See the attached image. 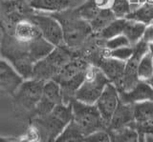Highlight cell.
I'll return each mask as SVG.
<instances>
[{
  "label": "cell",
  "mask_w": 153,
  "mask_h": 142,
  "mask_svg": "<svg viewBox=\"0 0 153 142\" xmlns=\"http://www.w3.org/2000/svg\"><path fill=\"white\" fill-rule=\"evenodd\" d=\"M116 18L111 8H100L95 17L89 21V24L94 34H98Z\"/></svg>",
  "instance_id": "ffe728a7"
},
{
  "label": "cell",
  "mask_w": 153,
  "mask_h": 142,
  "mask_svg": "<svg viewBox=\"0 0 153 142\" xmlns=\"http://www.w3.org/2000/svg\"><path fill=\"white\" fill-rule=\"evenodd\" d=\"M148 83H149V84L151 85V86L153 87V77H152V78H151V79L149 80V81H148Z\"/></svg>",
  "instance_id": "e575fe53"
},
{
  "label": "cell",
  "mask_w": 153,
  "mask_h": 142,
  "mask_svg": "<svg viewBox=\"0 0 153 142\" xmlns=\"http://www.w3.org/2000/svg\"><path fill=\"white\" fill-rule=\"evenodd\" d=\"M132 47L133 54L126 62L123 80L118 89L119 91H128L140 81L138 78V68L143 56L148 52V44L141 39Z\"/></svg>",
  "instance_id": "8fae6325"
},
{
  "label": "cell",
  "mask_w": 153,
  "mask_h": 142,
  "mask_svg": "<svg viewBox=\"0 0 153 142\" xmlns=\"http://www.w3.org/2000/svg\"><path fill=\"white\" fill-rule=\"evenodd\" d=\"M35 13L28 0H0V26L4 32L13 34L19 21L30 19Z\"/></svg>",
  "instance_id": "52a82bcc"
},
{
  "label": "cell",
  "mask_w": 153,
  "mask_h": 142,
  "mask_svg": "<svg viewBox=\"0 0 153 142\" xmlns=\"http://www.w3.org/2000/svg\"><path fill=\"white\" fill-rule=\"evenodd\" d=\"M84 142H113V141L109 131L102 130L86 136L84 138Z\"/></svg>",
  "instance_id": "f546056e"
},
{
  "label": "cell",
  "mask_w": 153,
  "mask_h": 142,
  "mask_svg": "<svg viewBox=\"0 0 153 142\" xmlns=\"http://www.w3.org/2000/svg\"><path fill=\"white\" fill-rule=\"evenodd\" d=\"M148 51L150 52V54H151L152 56H153V43L148 44Z\"/></svg>",
  "instance_id": "836d02e7"
},
{
  "label": "cell",
  "mask_w": 153,
  "mask_h": 142,
  "mask_svg": "<svg viewBox=\"0 0 153 142\" xmlns=\"http://www.w3.org/2000/svg\"><path fill=\"white\" fill-rule=\"evenodd\" d=\"M133 54V47L132 46H126L119 48L116 50L109 51L104 49L103 54H102V56H107V57H113L122 61H126L131 57V55Z\"/></svg>",
  "instance_id": "4316f807"
},
{
  "label": "cell",
  "mask_w": 153,
  "mask_h": 142,
  "mask_svg": "<svg viewBox=\"0 0 153 142\" xmlns=\"http://www.w3.org/2000/svg\"><path fill=\"white\" fill-rule=\"evenodd\" d=\"M75 53L65 45L56 47L44 58L33 65L31 78L47 82L54 80L63 66L75 57Z\"/></svg>",
  "instance_id": "5b68a950"
},
{
  "label": "cell",
  "mask_w": 153,
  "mask_h": 142,
  "mask_svg": "<svg viewBox=\"0 0 153 142\" xmlns=\"http://www.w3.org/2000/svg\"><path fill=\"white\" fill-rule=\"evenodd\" d=\"M102 46L104 49L112 51V50H116L119 48H122V47H126V46H131L130 42L126 38V35H120L118 36H115L111 39H108L106 41H104L102 43Z\"/></svg>",
  "instance_id": "f1b7e54d"
},
{
  "label": "cell",
  "mask_w": 153,
  "mask_h": 142,
  "mask_svg": "<svg viewBox=\"0 0 153 142\" xmlns=\"http://www.w3.org/2000/svg\"><path fill=\"white\" fill-rule=\"evenodd\" d=\"M153 77V56L148 51L143 56L138 68V78L140 81L148 82Z\"/></svg>",
  "instance_id": "484cf974"
},
{
  "label": "cell",
  "mask_w": 153,
  "mask_h": 142,
  "mask_svg": "<svg viewBox=\"0 0 153 142\" xmlns=\"http://www.w3.org/2000/svg\"><path fill=\"white\" fill-rule=\"evenodd\" d=\"M60 23L63 32L64 45L69 49H76L82 46L86 39L93 34L88 21L81 17L76 10H65L51 13Z\"/></svg>",
  "instance_id": "7a4b0ae2"
},
{
  "label": "cell",
  "mask_w": 153,
  "mask_h": 142,
  "mask_svg": "<svg viewBox=\"0 0 153 142\" xmlns=\"http://www.w3.org/2000/svg\"><path fill=\"white\" fill-rule=\"evenodd\" d=\"M109 132L113 142H145V137L140 135L135 125Z\"/></svg>",
  "instance_id": "44dd1931"
},
{
  "label": "cell",
  "mask_w": 153,
  "mask_h": 142,
  "mask_svg": "<svg viewBox=\"0 0 153 142\" xmlns=\"http://www.w3.org/2000/svg\"><path fill=\"white\" fill-rule=\"evenodd\" d=\"M120 102H121V98H120L118 88L113 83H108L95 104L100 113L102 115L103 120L106 123L107 127L115 111L117 110Z\"/></svg>",
  "instance_id": "4fadbf2b"
},
{
  "label": "cell",
  "mask_w": 153,
  "mask_h": 142,
  "mask_svg": "<svg viewBox=\"0 0 153 142\" xmlns=\"http://www.w3.org/2000/svg\"><path fill=\"white\" fill-rule=\"evenodd\" d=\"M134 124H135V116H134L133 105L120 102L117 110L115 111L113 116L109 121L107 131H118Z\"/></svg>",
  "instance_id": "e0dca14e"
},
{
  "label": "cell",
  "mask_w": 153,
  "mask_h": 142,
  "mask_svg": "<svg viewBox=\"0 0 153 142\" xmlns=\"http://www.w3.org/2000/svg\"><path fill=\"white\" fill-rule=\"evenodd\" d=\"M62 103H64V101L60 85L56 80H49L44 84L42 96L33 111V113L36 117L44 116Z\"/></svg>",
  "instance_id": "7c38bea8"
},
{
  "label": "cell",
  "mask_w": 153,
  "mask_h": 142,
  "mask_svg": "<svg viewBox=\"0 0 153 142\" xmlns=\"http://www.w3.org/2000/svg\"><path fill=\"white\" fill-rule=\"evenodd\" d=\"M146 27V25L143 24L141 22L127 20L123 35L126 36V38L130 42V45L134 46L143 38Z\"/></svg>",
  "instance_id": "d4e9b609"
},
{
  "label": "cell",
  "mask_w": 153,
  "mask_h": 142,
  "mask_svg": "<svg viewBox=\"0 0 153 142\" xmlns=\"http://www.w3.org/2000/svg\"><path fill=\"white\" fill-rule=\"evenodd\" d=\"M3 36H4V31L0 26V58H1V49H2V41H3Z\"/></svg>",
  "instance_id": "d6a6232c"
},
{
  "label": "cell",
  "mask_w": 153,
  "mask_h": 142,
  "mask_svg": "<svg viewBox=\"0 0 153 142\" xmlns=\"http://www.w3.org/2000/svg\"><path fill=\"white\" fill-rule=\"evenodd\" d=\"M44 84V81L35 78L24 79L13 96L14 100L25 110L33 113L42 96Z\"/></svg>",
  "instance_id": "30bf717a"
},
{
  "label": "cell",
  "mask_w": 153,
  "mask_h": 142,
  "mask_svg": "<svg viewBox=\"0 0 153 142\" xmlns=\"http://www.w3.org/2000/svg\"><path fill=\"white\" fill-rule=\"evenodd\" d=\"M110 80L97 66L90 67L84 82L76 90L74 99L85 104L94 105Z\"/></svg>",
  "instance_id": "ba28073f"
},
{
  "label": "cell",
  "mask_w": 153,
  "mask_h": 142,
  "mask_svg": "<svg viewBox=\"0 0 153 142\" xmlns=\"http://www.w3.org/2000/svg\"><path fill=\"white\" fill-rule=\"evenodd\" d=\"M28 2L36 12L56 13L68 10L71 0H28Z\"/></svg>",
  "instance_id": "ac0fdd59"
},
{
  "label": "cell",
  "mask_w": 153,
  "mask_h": 142,
  "mask_svg": "<svg viewBox=\"0 0 153 142\" xmlns=\"http://www.w3.org/2000/svg\"><path fill=\"white\" fill-rule=\"evenodd\" d=\"M110 8L117 18H126L132 12L129 0H112Z\"/></svg>",
  "instance_id": "83f0119b"
},
{
  "label": "cell",
  "mask_w": 153,
  "mask_h": 142,
  "mask_svg": "<svg viewBox=\"0 0 153 142\" xmlns=\"http://www.w3.org/2000/svg\"><path fill=\"white\" fill-rule=\"evenodd\" d=\"M71 105L73 112L72 120L76 123L85 137L96 132L107 130L106 123L95 104L90 105L74 99L71 101Z\"/></svg>",
  "instance_id": "8992f818"
},
{
  "label": "cell",
  "mask_w": 153,
  "mask_h": 142,
  "mask_svg": "<svg viewBox=\"0 0 153 142\" xmlns=\"http://www.w3.org/2000/svg\"><path fill=\"white\" fill-rule=\"evenodd\" d=\"M89 68L90 66L84 59L75 55L56 74L54 80L60 85L64 103L68 104L74 100L76 90L84 82Z\"/></svg>",
  "instance_id": "277c9868"
},
{
  "label": "cell",
  "mask_w": 153,
  "mask_h": 142,
  "mask_svg": "<svg viewBox=\"0 0 153 142\" xmlns=\"http://www.w3.org/2000/svg\"><path fill=\"white\" fill-rule=\"evenodd\" d=\"M93 1L99 8H110L108 7L110 0H93Z\"/></svg>",
  "instance_id": "1f68e13d"
},
{
  "label": "cell",
  "mask_w": 153,
  "mask_h": 142,
  "mask_svg": "<svg viewBox=\"0 0 153 142\" xmlns=\"http://www.w3.org/2000/svg\"><path fill=\"white\" fill-rule=\"evenodd\" d=\"M24 78L6 59L0 58V89L13 96Z\"/></svg>",
  "instance_id": "5bb4252c"
},
{
  "label": "cell",
  "mask_w": 153,
  "mask_h": 142,
  "mask_svg": "<svg viewBox=\"0 0 153 142\" xmlns=\"http://www.w3.org/2000/svg\"><path fill=\"white\" fill-rule=\"evenodd\" d=\"M142 40L146 42L147 44L153 43V23H151L149 25H146Z\"/></svg>",
  "instance_id": "4dcf8cb0"
},
{
  "label": "cell",
  "mask_w": 153,
  "mask_h": 142,
  "mask_svg": "<svg viewBox=\"0 0 153 142\" xmlns=\"http://www.w3.org/2000/svg\"><path fill=\"white\" fill-rule=\"evenodd\" d=\"M32 20L38 28L41 36L54 47L64 45L63 32L60 23L51 13L36 12L31 16Z\"/></svg>",
  "instance_id": "9c48e42d"
},
{
  "label": "cell",
  "mask_w": 153,
  "mask_h": 142,
  "mask_svg": "<svg viewBox=\"0 0 153 142\" xmlns=\"http://www.w3.org/2000/svg\"><path fill=\"white\" fill-rule=\"evenodd\" d=\"M1 57L11 63L24 79L32 77L33 65L36 62L31 54L30 42H21L12 34L4 32Z\"/></svg>",
  "instance_id": "6da1fadb"
},
{
  "label": "cell",
  "mask_w": 153,
  "mask_h": 142,
  "mask_svg": "<svg viewBox=\"0 0 153 142\" xmlns=\"http://www.w3.org/2000/svg\"><path fill=\"white\" fill-rule=\"evenodd\" d=\"M17 40L21 42H31L41 35L38 28L30 19H23L16 25L12 34Z\"/></svg>",
  "instance_id": "d6986e66"
},
{
  "label": "cell",
  "mask_w": 153,
  "mask_h": 142,
  "mask_svg": "<svg viewBox=\"0 0 153 142\" xmlns=\"http://www.w3.org/2000/svg\"><path fill=\"white\" fill-rule=\"evenodd\" d=\"M85 136L72 120L53 142H84Z\"/></svg>",
  "instance_id": "cb8c5ba5"
},
{
  "label": "cell",
  "mask_w": 153,
  "mask_h": 142,
  "mask_svg": "<svg viewBox=\"0 0 153 142\" xmlns=\"http://www.w3.org/2000/svg\"><path fill=\"white\" fill-rule=\"evenodd\" d=\"M121 102L124 104H136L153 100V87L146 81H139L128 91H119Z\"/></svg>",
  "instance_id": "2e32d148"
},
{
  "label": "cell",
  "mask_w": 153,
  "mask_h": 142,
  "mask_svg": "<svg viewBox=\"0 0 153 142\" xmlns=\"http://www.w3.org/2000/svg\"><path fill=\"white\" fill-rule=\"evenodd\" d=\"M72 119L73 112L70 102L68 104H59L48 115L36 117L33 122V127L39 135V140H42V142H53Z\"/></svg>",
  "instance_id": "3957f363"
},
{
  "label": "cell",
  "mask_w": 153,
  "mask_h": 142,
  "mask_svg": "<svg viewBox=\"0 0 153 142\" xmlns=\"http://www.w3.org/2000/svg\"><path fill=\"white\" fill-rule=\"evenodd\" d=\"M126 19L141 22L145 25H149L153 23V4L146 2L136 10L126 15Z\"/></svg>",
  "instance_id": "603a6c76"
},
{
  "label": "cell",
  "mask_w": 153,
  "mask_h": 142,
  "mask_svg": "<svg viewBox=\"0 0 153 142\" xmlns=\"http://www.w3.org/2000/svg\"><path fill=\"white\" fill-rule=\"evenodd\" d=\"M126 21L127 20L126 18H116V19L113 20L110 24L105 27L104 29H102L98 34H96V35L98 36V39L102 41V44L104 41L111 39L113 37L118 36L120 35H123Z\"/></svg>",
  "instance_id": "7402d4cb"
},
{
  "label": "cell",
  "mask_w": 153,
  "mask_h": 142,
  "mask_svg": "<svg viewBox=\"0 0 153 142\" xmlns=\"http://www.w3.org/2000/svg\"><path fill=\"white\" fill-rule=\"evenodd\" d=\"M95 66L100 68V70L105 74V77L110 80V82L119 89L123 77L126 61L102 55V57L98 59V62L95 64Z\"/></svg>",
  "instance_id": "9a60e30c"
}]
</instances>
